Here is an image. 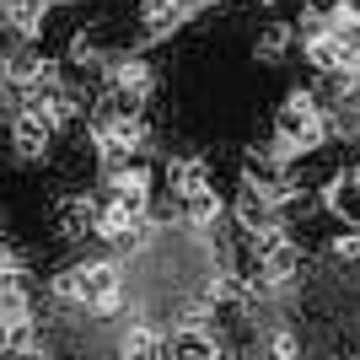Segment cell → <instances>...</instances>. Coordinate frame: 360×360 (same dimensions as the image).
<instances>
[{
	"mask_svg": "<svg viewBox=\"0 0 360 360\" xmlns=\"http://www.w3.org/2000/svg\"><path fill=\"white\" fill-rule=\"evenodd\" d=\"M0 103H6V70H0Z\"/></svg>",
	"mask_w": 360,
	"mask_h": 360,
	"instance_id": "11",
	"label": "cell"
},
{
	"mask_svg": "<svg viewBox=\"0 0 360 360\" xmlns=\"http://www.w3.org/2000/svg\"><path fill=\"white\" fill-rule=\"evenodd\" d=\"M113 199H129V205L150 210V172L140 162H119L113 167Z\"/></svg>",
	"mask_w": 360,
	"mask_h": 360,
	"instance_id": "6",
	"label": "cell"
},
{
	"mask_svg": "<svg viewBox=\"0 0 360 360\" xmlns=\"http://www.w3.org/2000/svg\"><path fill=\"white\" fill-rule=\"evenodd\" d=\"M188 6H194V0H146V32L150 38L172 32L183 16H188Z\"/></svg>",
	"mask_w": 360,
	"mask_h": 360,
	"instance_id": "8",
	"label": "cell"
},
{
	"mask_svg": "<svg viewBox=\"0 0 360 360\" xmlns=\"http://www.w3.org/2000/svg\"><path fill=\"white\" fill-rule=\"evenodd\" d=\"M119 360H162V333L146 328V323H135V328L124 333V345H119Z\"/></svg>",
	"mask_w": 360,
	"mask_h": 360,
	"instance_id": "9",
	"label": "cell"
},
{
	"mask_svg": "<svg viewBox=\"0 0 360 360\" xmlns=\"http://www.w3.org/2000/svg\"><path fill=\"white\" fill-rule=\"evenodd\" d=\"M60 301H70V307H86V312L97 317H113L124 307V274L113 258H97V264H81V269L60 274Z\"/></svg>",
	"mask_w": 360,
	"mask_h": 360,
	"instance_id": "2",
	"label": "cell"
},
{
	"mask_svg": "<svg viewBox=\"0 0 360 360\" xmlns=\"http://www.w3.org/2000/svg\"><path fill=\"white\" fill-rule=\"evenodd\" d=\"M54 135H60V129H54L32 103H22V113L11 119V150L22 162H44L49 150H54Z\"/></svg>",
	"mask_w": 360,
	"mask_h": 360,
	"instance_id": "4",
	"label": "cell"
},
{
	"mask_svg": "<svg viewBox=\"0 0 360 360\" xmlns=\"http://www.w3.org/2000/svg\"><path fill=\"white\" fill-rule=\"evenodd\" d=\"M274 129H280L285 150H317L328 140V108H317L312 91H290L280 103V113H274Z\"/></svg>",
	"mask_w": 360,
	"mask_h": 360,
	"instance_id": "3",
	"label": "cell"
},
{
	"mask_svg": "<svg viewBox=\"0 0 360 360\" xmlns=\"http://www.w3.org/2000/svg\"><path fill=\"white\" fill-rule=\"evenodd\" d=\"M162 178H167V194H172V210H178L188 226L210 231V226L221 221V194H215V178L205 172V162L178 156V162H167Z\"/></svg>",
	"mask_w": 360,
	"mask_h": 360,
	"instance_id": "1",
	"label": "cell"
},
{
	"mask_svg": "<svg viewBox=\"0 0 360 360\" xmlns=\"http://www.w3.org/2000/svg\"><path fill=\"white\" fill-rule=\"evenodd\" d=\"M285 49H290V27L285 22H269V27H258V60H285Z\"/></svg>",
	"mask_w": 360,
	"mask_h": 360,
	"instance_id": "10",
	"label": "cell"
},
{
	"mask_svg": "<svg viewBox=\"0 0 360 360\" xmlns=\"http://www.w3.org/2000/svg\"><path fill=\"white\" fill-rule=\"evenodd\" d=\"M328 205H333V215H345L349 226H360V167H345V172L333 178Z\"/></svg>",
	"mask_w": 360,
	"mask_h": 360,
	"instance_id": "7",
	"label": "cell"
},
{
	"mask_svg": "<svg viewBox=\"0 0 360 360\" xmlns=\"http://www.w3.org/2000/svg\"><path fill=\"white\" fill-rule=\"evenodd\" d=\"M0 22L22 38H38L49 22V0H0Z\"/></svg>",
	"mask_w": 360,
	"mask_h": 360,
	"instance_id": "5",
	"label": "cell"
}]
</instances>
